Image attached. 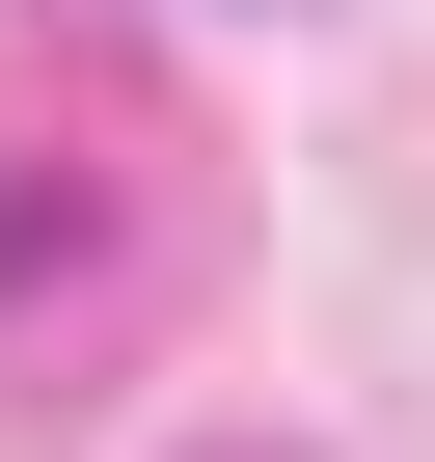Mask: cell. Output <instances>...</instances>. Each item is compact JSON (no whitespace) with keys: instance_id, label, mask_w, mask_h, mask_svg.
Instances as JSON below:
<instances>
[{"instance_id":"cell-1","label":"cell","mask_w":435,"mask_h":462,"mask_svg":"<svg viewBox=\"0 0 435 462\" xmlns=\"http://www.w3.org/2000/svg\"><path fill=\"white\" fill-rule=\"evenodd\" d=\"M218 462H300V435H218Z\"/></svg>"}]
</instances>
